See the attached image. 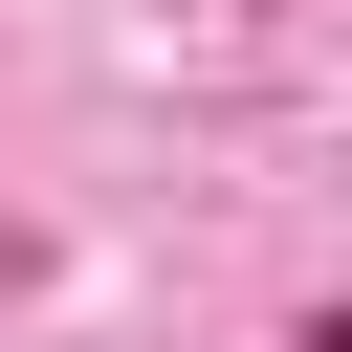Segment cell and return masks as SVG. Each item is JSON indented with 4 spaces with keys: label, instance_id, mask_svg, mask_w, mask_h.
Listing matches in <instances>:
<instances>
[{
    "label": "cell",
    "instance_id": "cell-1",
    "mask_svg": "<svg viewBox=\"0 0 352 352\" xmlns=\"http://www.w3.org/2000/svg\"><path fill=\"white\" fill-rule=\"evenodd\" d=\"M308 352H352V308H330V330H308Z\"/></svg>",
    "mask_w": 352,
    "mask_h": 352
}]
</instances>
